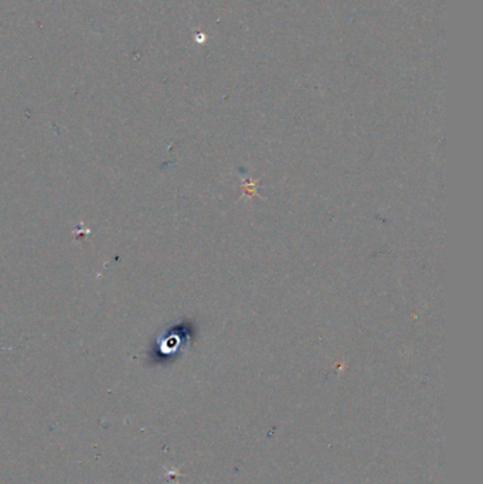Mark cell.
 I'll use <instances>...</instances> for the list:
<instances>
[{
	"label": "cell",
	"instance_id": "cell-1",
	"mask_svg": "<svg viewBox=\"0 0 483 484\" xmlns=\"http://www.w3.org/2000/svg\"><path fill=\"white\" fill-rule=\"evenodd\" d=\"M181 331L177 330V327H173L167 331H165L163 337L158 340V348L163 353V354H169V353H174L177 348H179L182 344V336L179 335Z\"/></svg>",
	"mask_w": 483,
	"mask_h": 484
}]
</instances>
